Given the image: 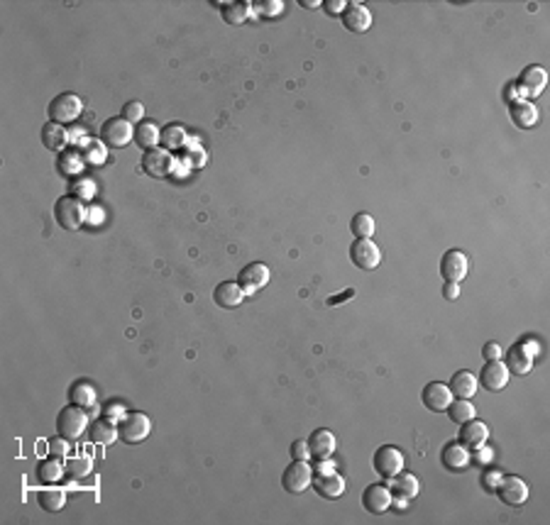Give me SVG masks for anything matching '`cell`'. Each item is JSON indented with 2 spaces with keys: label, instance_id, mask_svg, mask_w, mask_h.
Segmentation results:
<instances>
[{
  "label": "cell",
  "instance_id": "cell-50",
  "mask_svg": "<svg viewBox=\"0 0 550 525\" xmlns=\"http://www.w3.org/2000/svg\"><path fill=\"white\" fill-rule=\"evenodd\" d=\"M86 222H88V225H101V222H103V210L101 208H88V218H86Z\"/></svg>",
  "mask_w": 550,
  "mask_h": 525
},
{
  "label": "cell",
  "instance_id": "cell-51",
  "mask_svg": "<svg viewBox=\"0 0 550 525\" xmlns=\"http://www.w3.org/2000/svg\"><path fill=\"white\" fill-rule=\"evenodd\" d=\"M443 296L448 301H455L457 296H460V286H457V284H445V286H443Z\"/></svg>",
  "mask_w": 550,
  "mask_h": 525
},
{
  "label": "cell",
  "instance_id": "cell-23",
  "mask_svg": "<svg viewBox=\"0 0 550 525\" xmlns=\"http://www.w3.org/2000/svg\"><path fill=\"white\" fill-rule=\"evenodd\" d=\"M477 386H479V381L472 372H457V374H452L448 389L452 391L455 398H465V401H469V398L477 393Z\"/></svg>",
  "mask_w": 550,
  "mask_h": 525
},
{
  "label": "cell",
  "instance_id": "cell-35",
  "mask_svg": "<svg viewBox=\"0 0 550 525\" xmlns=\"http://www.w3.org/2000/svg\"><path fill=\"white\" fill-rule=\"evenodd\" d=\"M350 230L355 239H370L375 235V218L370 213H357L350 222Z\"/></svg>",
  "mask_w": 550,
  "mask_h": 525
},
{
  "label": "cell",
  "instance_id": "cell-29",
  "mask_svg": "<svg viewBox=\"0 0 550 525\" xmlns=\"http://www.w3.org/2000/svg\"><path fill=\"white\" fill-rule=\"evenodd\" d=\"M159 140H162V130L154 123H150V120H142L135 128V142L142 150H154L159 145Z\"/></svg>",
  "mask_w": 550,
  "mask_h": 525
},
{
  "label": "cell",
  "instance_id": "cell-39",
  "mask_svg": "<svg viewBox=\"0 0 550 525\" xmlns=\"http://www.w3.org/2000/svg\"><path fill=\"white\" fill-rule=\"evenodd\" d=\"M81 164H83V159L78 157V154H64L59 162V169L64 171L66 176H76L78 171H81Z\"/></svg>",
  "mask_w": 550,
  "mask_h": 525
},
{
  "label": "cell",
  "instance_id": "cell-27",
  "mask_svg": "<svg viewBox=\"0 0 550 525\" xmlns=\"http://www.w3.org/2000/svg\"><path fill=\"white\" fill-rule=\"evenodd\" d=\"M509 113H511L514 125L521 128V130H529L538 123V110H536L534 103H529V100H516Z\"/></svg>",
  "mask_w": 550,
  "mask_h": 525
},
{
  "label": "cell",
  "instance_id": "cell-16",
  "mask_svg": "<svg viewBox=\"0 0 550 525\" xmlns=\"http://www.w3.org/2000/svg\"><path fill=\"white\" fill-rule=\"evenodd\" d=\"M506 369L509 374H516V376H526L534 369V352H531L529 345L519 342V345L509 347L506 352Z\"/></svg>",
  "mask_w": 550,
  "mask_h": 525
},
{
  "label": "cell",
  "instance_id": "cell-4",
  "mask_svg": "<svg viewBox=\"0 0 550 525\" xmlns=\"http://www.w3.org/2000/svg\"><path fill=\"white\" fill-rule=\"evenodd\" d=\"M81 113H83V100L73 93H59L49 103V123L71 125L81 118Z\"/></svg>",
  "mask_w": 550,
  "mask_h": 525
},
{
  "label": "cell",
  "instance_id": "cell-28",
  "mask_svg": "<svg viewBox=\"0 0 550 525\" xmlns=\"http://www.w3.org/2000/svg\"><path fill=\"white\" fill-rule=\"evenodd\" d=\"M392 496H397L401 501H411L418 496V479L414 474L399 472L397 477H392Z\"/></svg>",
  "mask_w": 550,
  "mask_h": 525
},
{
  "label": "cell",
  "instance_id": "cell-24",
  "mask_svg": "<svg viewBox=\"0 0 550 525\" xmlns=\"http://www.w3.org/2000/svg\"><path fill=\"white\" fill-rule=\"evenodd\" d=\"M88 437L91 442L96 445H111L118 440V423L111 418H103V420H96V423L88 425Z\"/></svg>",
  "mask_w": 550,
  "mask_h": 525
},
{
  "label": "cell",
  "instance_id": "cell-47",
  "mask_svg": "<svg viewBox=\"0 0 550 525\" xmlns=\"http://www.w3.org/2000/svg\"><path fill=\"white\" fill-rule=\"evenodd\" d=\"M482 357L487 359V362H496V359H501L499 342H487V345L482 347Z\"/></svg>",
  "mask_w": 550,
  "mask_h": 525
},
{
  "label": "cell",
  "instance_id": "cell-12",
  "mask_svg": "<svg viewBox=\"0 0 550 525\" xmlns=\"http://www.w3.org/2000/svg\"><path fill=\"white\" fill-rule=\"evenodd\" d=\"M494 492L506 506H521L529 499V484L521 477H501V482L496 484Z\"/></svg>",
  "mask_w": 550,
  "mask_h": 525
},
{
  "label": "cell",
  "instance_id": "cell-31",
  "mask_svg": "<svg viewBox=\"0 0 550 525\" xmlns=\"http://www.w3.org/2000/svg\"><path fill=\"white\" fill-rule=\"evenodd\" d=\"M162 147L167 152H176V150H183L186 147V142H188V137H186V130L181 128V125H167V128L162 130Z\"/></svg>",
  "mask_w": 550,
  "mask_h": 525
},
{
  "label": "cell",
  "instance_id": "cell-6",
  "mask_svg": "<svg viewBox=\"0 0 550 525\" xmlns=\"http://www.w3.org/2000/svg\"><path fill=\"white\" fill-rule=\"evenodd\" d=\"M311 482H313V469H311V464H308V462H303V459H294L284 469V474H282L284 492L286 494H294V496L306 492V489L311 487Z\"/></svg>",
  "mask_w": 550,
  "mask_h": 525
},
{
  "label": "cell",
  "instance_id": "cell-22",
  "mask_svg": "<svg viewBox=\"0 0 550 525\" xmlns=\"http://www.w3.org/2000/svg\"><path fill=\"white\" fill-rule=\"evenodd\" d=\"M243 298H245V291L240 289L238 281H223V284H218L213 291V301L220 308H228V311H230V308H238L243 303Z\"/></svg>",
  "mask_w": 550,
  "mask_h": 525
},
{
  "label": "cell",
  "instance_id": "cell-38",
  "mask_svg": "<svg viewBox=\"0 0 550 525\" xmlns=\"http://www.w3.org/2000/svg\"><path fill=\"white\" fill-rule=\"evenodd\" d=\"M123 118L128 120V123H137L140 125L142 123V118H145V105H142L140 100H130L128 105L123 108Z\"/></svg>",
  "mask_w": 550,
  "mask_h": 525
},
{
  "label": "cell",
  "instance_id": "cell-11",
  "mask_svg": "<svg viewBox=\"0 0 550 525\" xmlns=\"http://www.w3.org/2000/svg\"><path fill=\"white\" fill-rule=\"evenodd\" d=\"M238 284H240V289L245 291V296L257 293V291L265 289L269 284V266L262 264V261H252V264L243 266V271H240V276H238Z\"/></svg>",
  "mask_w": 550,
  "mask_h": 525
},
{
  "label": "cell",
  "instance_id": "cell-5",
  "mask_svg": "<svg viewBox=\"0 0 550 525\" xmlns=\"http://www.w3.org/2000/svg\"><path fill=\"white\" fill-rule=\"evenodd\" d=\"M101 137H103V145L106 147H111V150H123V147H128L130 142L135 140V128H133V123H128L125 118H111L103 123Z\"/></svg>",
  "mask_w": 550,
  "mask_h": 525
},
{
  "label": "cell",
  "instance_id": "cell-36",
  "mask_svg": "<svg viewBox=\"0 0 550 525\" xmlns=\"http://www.w3.org/2000/svg\"><path fill=\"white\" fill-rule=\"evenodd\" d=\"M64 469H66V477H68V479H83V477L91 474V469H93V462H91L88 454H81V457L66 459Z\"/></svg>",
  "mask_w": 550,
  "mask_h": 525
},
{
  "label": "cell",
  "instance_id": "cell-26",
  "mask_svg": "<svg viewBox=\"0 0 550 525\" xmlns=\"http://www.w3.org/2000/svg\"><path fill=\"white\" fill-rule=\"evenodd\" d=\"M443 464L452 472H460L469 464V449L462 442H450L443 449Z\"/></svg>",
  "mask_w": 550,
  "mask_h": 525
},
{
  "label": "cell",
  "instance_id": "cell-19",
  "mask_svg": "<svg viewBox=\"0 0 550 525\" xmlns=\"http://www.w3.org/2000/svg\"><path fill=\"white\" fill-rule=\"evenodd\" d=\"M342 25L345 30L362 34L372 27V13L362 3H347V10L342 13Z\"/></svg>",
  "mask_w": 550,
  "mask_h": 525
},
{
  "label": "cell",
  "instance_id": "cell-46",
  "mask_svg": "<svg viewBox=\"0 0 550 525\" xmlns=\"http://www.w3.org/2000/svg\"><path fill=\"white\" fill-rule=\"evenodd\" d=\"M291 457L294 459H311V452H308V440H296L291 445Z\"/></svg>",
  "mask_w": 550,
  "mask_h": 525
},
{
  "label": "cell",
  "instance_id": "cell-3",
  "mask_svg": "<svg viewBox=\"0 0 550 525\" xmlns=\"http://www.w3.org/2000/svg\"><path fill=\"white\" fill-rule=\"evenodd\" d=\"M152 432V420L145 413H125L118 420V435L123 442L128 445H140L142 440H147Z\"/></svg>",
  "mask_w": 550,
  "mask_h": 525
},
{
  "label": "cell",
  "instance_id": "cell-42",
  "mask_svg": "<svg viewBox=\"0 0 550 525\" xmlns=\"http://www.w3.org/2000/svg\"><path fill=\"white\" fill-rule=\"evenodd\" d=\"M183 159H186L188 167L198 169V167H203V162H205V152L200 150V147H188V150L183 152Z\"/></svg>",
  "mask_w": 550,
  "mask_h": 525
},
{
  "label": "cell",
  "instance_id": "cell-9",
  "mask_svg": "<svg viewBox=\"0 0 550 525\" xmlns=\"http://www.w3.org/2000/svg\"><path fill=\"white\" fill-rule=\"evenodd\" d=\"M350 259L362 271H372L382 264V252L372 239H355L350 247Z\"/></svg>",
  "mask_w": 550,
  "mask_h": 525
},
{
  "label": "cell",
  "instance_id": "cell-20",
  "mask_svg": "<svg viewBox=\"0 0 550 525\" xmlns=\"http://www.w3.org/2000/svg\"><path fill=\"white\" fill-rule=\"evenodd\" d=\"M487 437H489V427H487L482 420L472 418V420H467V423L460 425V435H457V440L465 445L467 449H472L474 452L477 447L487 445Z\"/></svg>",
  "mask_w": 550,
  "mask_h": 525
},
{
  "label": "cell",
  "instance_id": "cell-8",
  "mask_svg": "<svg viewBox=\"0 0 550 525\" xmlns=\"http://www.w3.org/2000/svg\"><path fill=\"white\" fill-rule=\"evenodd\" d=\"M142 171L147 176H152V179H164V176H169L174 171V157L164 147L147 150L145 157H142Z\"/></svg>",
  "mask_w": 550,
  "mask_h": 525
},
{
  "label": "cell",
  "instance_id": "cell-40",
  "mask_svg": "<svg viewBox=\"0 0 550 525\" xmlns=\"http://www.w3.org/2000/svg\"><path fill=\"white\" fill-rule=\"evenodd\" d=\"M47 452L51 454V457H59V459H64L66 454H68V440L66 437H51V440L47 442Z\"/></svg>",
  "mask_w": 550,
  "mask_h": 525
},
{
  "label": "cell",
  "instance_id": "cell-34",
  "mask_svg": "<svg viewBox=\"0 0 550 525\" xmlns=\"http://www.w3.org/2000/svg\"><path fill=\"white\" fill-rule=\"evenodd\" d=\"M37 501L47 513H59L66 506V494L59 492V489H44V492L37 494Z\"/></svg>",
  "mask_w": 550,
  "mask_h": 525
},
{
  "label": "cell",
  "instance_id": "cell-48",
  "mask_svg": "<svg viewBox=\"0 0 550 525\" xmlns=\"http://www.w3.org/2000/svg\"><path fill=\"white\" fill-rule=\"evenodd\" d=\"M323 8L328 10L330 15H342L347 10V3H345V0H325Z\"/></svg>",
  "mask_w": 550,
  "mask_h": 525
},
{
  "label": "cell",
  "instance_id": "cell-18",
  "mask_svg": "<svg viewBox=\"0 0 550 525\" xmlns=\"http://www.w3.org/2000/svg\"><path fill=\"white\" fill-rule=\"evenodd\" d=\"M479 384L484 386L487 391H501V389H506V384H509V369H506V364L504 362H487L484 367H482V374H479Z\"/></svg>",
  "mask_w": 550,
  "mask_h": 525
},
{
  "label": "cell",
  "instance_id": "cell-13",
  "mask_svg": "<svg viewBox=\"0 0 550 525\" xmlns=\"http://www.w3.org/2000/svg\"><path fill=\"white\" fill-rule=\"evenodd\" d=\"M392 489L384 487V484H370L362 494V506L367 513H375V516H382L392 509Z\"/></svg>",
  "mask_w": 550,
  "mask_h": 525
},
{
  "label": "cell",
  "instance_id": "cell-37",
  "mask_svg": "<svg viewBox=\"0 0 550 525\" xmlns=\"http://www.w3.org/2000/svg\"><path fill=\"white\" fill-rule=\"evenodd\" d=\"M448 415H450L452 423L462 425V423H467V420L474 418V406L469 401H465V398H457V401H452L448 406Z\"/></svg>",
  "mask_w": 550,
  "mask_h": 525
},
{
  "label": "cell",
  "instance_id": "cell-7",
  "mask_svg": "<svg viewBox=\"0 0 550 525\" xmlns=\"http://www.w3.org/2000/svg\"><path fill=\"white\" fill-rule=\"evenodd\" d=\"M372 464H375V472L382 479H392L404 469V454H401V449L394 447V445H382L375 452Z\"/></svg>",
  "mask_w": 550,
  "mask_h": 525
},
{
  "label": "cell",
  "instance_id": "cell-17",
  "mask_svg": "<svg viewBox=\"0 0 550 525\" xmlns=\"http://www.w3.org/2000/svg\"><path fill=\"white\" fill-rule=\"evenodd\" d=\"M421 401H423V406L428 410H433V413H443V410H448V406L452 403V391L445 384L431 381V384L423 389Z\"/></svg>",
  "mask_w": 550,
  "mask_h": 525
},
{
  "label": "cell",
  "instance_id": "cell-45",
  "mask_svg": "<svg viewBox=\"0 0 550 525\" xmlns=\"http://www.w3.org/2000/svg\"><path fill=\"white\" fill-rule=\"evenodd\" d=\"M86 157H88V162L101 164L103 159H106V150H103V145H98V142H91V145L86 147Z\"/></svg>",
  "mask_w": 550,
  "mask_h": 525
},
{
  "label": "cell",
  "instance_id": "cell-43",
  "mask_svg": "<svg viewBox=\"0 0 550 525\" xmlns=\"http://www.w3.org/2000/svg\"><path fill=\"white\" fill-rule=\"evenodd\" d=\"M93 193H96V184H93V181L81 179V181H76V184H73V196H78L81 201H88Z\"/></svg>",
  "mask_w": 550,
  "mask_h": 525
},
{
  "label": "cell",
  "instance_id": "cell-14",
  "mask_svg": "<svg viewBox=\"0 0 550 525\" xmlns=\"http://www.w3.org/2000/svg\"><path fill=\"white\" fill-rule=\"evenodd\" d=\"M311 484L313 489H316V494L325 501H335L345 494V479L337 474V472H318Z\"/></svg>",
  "mask_w": 550,
  "mask_h": 525
},
{
  "label": "cell",
  "instance_id": "cell-41",
  "mask_svg": "<svg viewBox=\"0 0 550 525\" xmlns=\"http://www.w3.org/2000/svg\"><path fill=\"white\" fill-rule=\"evenodd\" d=\"M255 8L260 10L262 15L274 17V15H279L284 10V3H282V0H260V3H255Z\"/></svg>",
  "mask_w": 550,
  "mask_h": 525
},
{
  "label": "cell",
  "instance_id": "cell-33",
  "mask_svg": "<svg viewBox=\"0 0 550 525\" xmlns=\"http://www.w3.org/2000/svg\"><path fill=\"white\" fill-rule=\"evenodd\" d=\"M68 401L76 403V406H83V408H91L96 403V391L91 384L86 381H76V384L68 389Z\"/></svg>",
  "mask_w": 550,
  "mask_h": 525
},
{
  "label": "cell",
  "instance_id": "cell-21",
  "mask_svg": "<svg viewBox=\"0 0 550 525\" xmlns=\"http://www.w3.org/2000/svg\"><path fill=\"white\" fill-rule=\"evenodd\" d=\"M519 83H521V88H524L529 95H541L543 88H546V83H548L546 68L538 66V64L526 66L524 71H521V76H519Z\"/></svg>",
  "mask_w": 550,
  "mask_h": 525
},
{
  "label": "cell",
  "instance_id": "cell-44",
  "mask_svg": "<svg viewBox=\"0 0 550 525\" xmlns=\"http://www.w3.org/2000/svg\"><path fill=\"white\" fill-rule=\"evenodd\" d=\"M123 415H125V408H123V403L120 401H111V403L103 406V418H111V420H116L118 423Z\"/></svg>",
  "mask_w": 550,
  "mask_h": 525
},
{
  "label": "cell",
  "instance_id": "cell-54",
  "mask_svg": "<svg viewBox=\"0 0 550 525\" xmlns=\"http://www.w3.org/2000/svg\"><path fill=\"white\" fill-rule=\"evenodd\" d=\"M299 5L301 8H308V10H313V8H318V0H299Z\"/></svg>",
  "mask_w": 550,
  "mask_h": 525
},
{
  "label": "cell",
  "instance_id": "cell-53",
  "mask_svg": "<svg viewBox=\"0 0 550 525\" xmlns=\"http://www.w3.org/2000/svg\"><path fill=\"white\" fill-rule=\"evenodd\" d=\"M499 482H501V474H496V472H494V474H492V472H489V474H484V487L492 489V492H494Z\"/></svg>",
  "mask_w": 550,
  "mask_h": 525
},
{
  "label": "cell",
  "instance_id": "cell-2",
  "mask_svg": "<svg viewBox=\"0 0 550 525\" xmlns=\"http://www.w3.org/2000/svg\"><path fill=\"white\" fill-rule=\"evenodd\" d=\"M88 410L83 406H76V403H68L56 415V430L66 440H78L88 430Z\"/></svg>",
  "mask_w": 550,
  "mask_h": 525
},
{
  "label": "cell",
  "instance_id": "cell-10",
  "mask_svg": "<svg viewBox=\"0 0 550 525\" xmlns=\"http://www.w3.org/2000/svg\"><path fill=\"white\" fill-rule=\"evenodd\" d=\"M467 269H469V261L465 252L460 249H448L440 259V274L448 284H460L462 279L467 276Z\"/></svg>",
  "mask_w": 550,
  "mask_h": 525
},
{
  "label": "cell",
  "instance_id": "cell-1",
  "mask_svg": "<svg viewBox=\"0 0 550 525\" xmlns=\"http://www.w3.org/2000/svg\"><path fill=\"white\" fill-rule=\"evenodd\" d=\"M54 218L64 230H81V225H86V218H88V205L78 196L68 193L54 203Z\"/></svg>",
  "mask_w": 550,
  "mask_h": 525
},
{
  "label": "cell",
  "instance_id": "cell-15",
  "mask_svg": "<svg viewBox=\"0 0 550 525\" xmlns=\"http://www.w3.org/2000/svg\"><path fill=\"white\" fill-rule=\"evenodd\" d=\"M308 452H311V459L328 462L335 454V435L325 427L313 430L311 437H308Z\"/></svg>",
  "mask_w": 550,
  "mask_h": 525
},
{
  "label": "cell",
  "instance_id": "cell-32",
  "mask_svg": "<svg viewBox=\"0 0 550 525\" xmlns=\"http://www.w3.org/2000/svg\"><path fill=\"white\" fill-rule=\"evenodd\" d=\"M215 5H220L223 8L220 15L228 25H243V22L248 20L250 8H252V5L245 3V0H240V3H215Z\"/></svg>",
  "mask_w": 550,
  "mask_h": 525
},
{
  "label": "cell",
  "instance_id": "cell-30",
  "mask_svg": "<svg viewBox=\"0 0 550 525\" xmlns=\"http://www.w3.org/2000/svg\"><path fill=\"white\" fill-rule=\"evenodd\" d=\"M66 474V469H64V464L59 462V457H49L47 459H42L37 464V479L42 484H56V482H61V477Z\"/></svg>",
  "mask_w": 550,
  "mask_h": 525
},
{
  "label": "cell",
  "instance_id": "cell-52",
  "mask_svg": "<svg viewBox=\"0 0 550 525\" xmlns=\"http://www.w3.org/2000/svg\"><path fill=\"white\" fill-rule=\"evenodd\" d=\"M352 296H355V291H352V289H347L345 293H340V296H330V298H328V306H340L342 301L352 298Z\"/></svg>",
  "mask_w": 550,
  "mask_h": 525
},
{
  "label": "cell",
  "instance_id": "cell-25",
  "mask_svg": "<svg viewBox=\"0 0 550 525\" xmlns=\"http://www.w3.org/2000/svg\"><path fill=\"white\" fill-rule=\"evenodd\" d=\"M42 145L49 152H64V147L68 145V135L66 128L59 123H47L42 128Z\"/></svg>",
  "mask_w": 550,
  "mask_h": 525
},
{
  "label": "cell",
  "instance_id": "cell-49",
  "mask_svg": "<svg viewBox=\"0 0 550 525\" xmlns=\"http://www.w3.org/2000/svg\"><path fill=\"white\" fill-rule=\"evenodd\" d=\"M474 452H477V462H479V464H489V462L494 459V452H492V449H487L484 445L474 449Z\"/></svg>",
  "mask_w": 550,
  "mask_h": 525
}]
</instances>
